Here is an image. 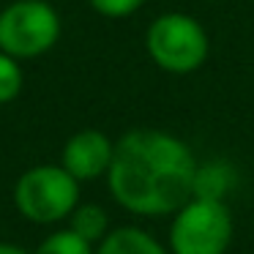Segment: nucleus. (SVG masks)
<instances>
[{"label":"nucleus","instance_id":"ddd939ff","mask_svg":"<svg viewBox=\"0 0 254 254\" xmlns=\"http://www.w3.org/2000/svg\"><path fill=\"white\" fill-rule=\"evenodd\" d=\"M0 254H28L22 246H14V243H0Z\"/></svg>","mask_w":254,"mask_h":254},{"label":"nucleus","instance_id":"39448f33","mask_svg":"<svg viewBox=\"0 0 254 254\" xmlns=\"http://www.w3.org/2000/svg\"><path fill=\"white\" fill-rule=\"evenodd\" d=\"M61 39V17L44 0H14L0 11V52L28 61L50 52Z\"/></svg>","mask_w":254,"mask_h":254},{"label":"nucleus","instance_id":"1a4fd4ad","mask_svg":"<svg viewBox=\"0 0 254 254\" xmlns=\"http://www.w3.org/2000/svg\"><path fill=\"white\" fill-rule=\"evenodd\" d=\"M68 230H74L88 243H99L110 232V216H107V210L101 205H93V202L77 205L74 213L68 216Z\"/></svg>","mask_w":254,"mask_h":254},{"label":"nucleus","instance_id":"9d476101","mask_svg":"<svg viewBox=\"0 0 254 254\" xmlns=\"http://www.w3.org/2000/svg\"><path fill=\"white\" fill-rule=\"evenodd\" d=\"M33 254H93V243H88L85 238H79L74 230L66 227V230L47 235Z\"/></svg>","mask_w":254,"mask_h":254},{"label":"nucleus","instance_id":"20e7f679","mask_svg":"<svg viewBox=\"0 0 254 254\" xmlns=\"http://www.w3.org/2000/svg\"><path fill=\"white\" fill-rule=\"evenodd\" d=\"M232 213L224 199L191 197L172 213V254H227L232 243Z\"/></svg>","mask_w":254,"mask_h":254},{"label":"nucleus","instance_id":"f257e3e1","mask_svg":"<svg viewBox=\"0 0 254 254\" xmlns=\"http://www.w3.org/2000/svg\"><path fill=\"white\" fill-rule=\"evenodd\" d=\"M197 159L181 137L131 128L115 142L107 172L110 194L137 216H170L194 197Z\"/></svg>","mask_w":254,"mask_h":254},{"label":"nucleus","instance_id":"f03ea898","mask_svg":"<svg viewBox=\"0 0 254 254\" xmlns=\"http://www.w3.org/2000/svg\"><path fill=\"white\" fill-rule=\"evenodd\" d=\"M148 55L167 74H191L205 66L210 55L208 30L199 19L183 11L161 14L145 33Z\"/></svg>","mask_w":254,"mask_h":254},{"label":"nucleus","instance_id":"423d86ee","mask_svg":"<svg viewBox=\"0 0 254 254\" xmlns=\"http://www.w3.org/2000/svg\"><path fill=\"white\" fill-rule=\"evenodd\" d=\"M112 153H115V142L99 128H82L74 137H68V142L63 145L61 164L82 181H96V178L107 175L112 164Z\"/></svg>","mask_w":254,"mask_h":254},{"label":"nucleus","instance_id":"7ed1b4c3","mask_svg":"<svg viewBox=\"0 0 254 254\" xmlns=\"http://www.w3.org/2000/svg\"><path fill=\"white\" fill-rule=\"evenodd\" d=\"M14 205L33 224H58L79 205V181L63 164L30 167L14 183Z\"/></svg>","mask_w":254,"mask_h":254},{"label":"nucleus","instance_id":"0eeeda50","mask_svg":"<svg viewBox=\"0 0 254 254\" xmlns=\"http://www.w3.org/2000/svg\"><path fill=\"white\" fill-rule=\"evenodd\" d=\"M93 254H167V249L142 227H118L99 241Z\"/></svg>","mask_w":254,"mask_h":254},{"label":"nucleus","instance_id":"f8f14e48","mask_svg":"<svg viewBox=\"0 0 254 254\" xmlns=\"http://www.w3.org/2000/svg\"><path fill=\"white\" fill-rule=\"evenodd\" d=\"M90 8L99 11L101 17L110 19H121V17H131L134 11L145 6V0H88Z\"/></svg>","mask_w":254,"mask_h":254},{"label":"nucleus","instance_id":"9b49d317","mask_svg":"<svg viewBox=\"0 0 254 254\" xmlns=\"http://www.w3.org/2000/svg\"><path fill=\"white\" fill-rule=\"evenodd\" d=\"M22 68H19L17 58L0 52V104H8L22 93Z\"/></svg>","mask_w":254,"mask_h":254},{"label":"nucleus","instance_id":"6e6552de","mask_svg":"<svg viewBox=\"0 0 254 254\" xmlns=\"http://www.w3.org/2000/svg\"><path fill=\"white\" fill-rule=\"evenodd\" d=\"M238 183L235 167L227 161H208V164H197V175H194V197L205 199H224L227 191H232Z\"/></svg>","mask_w":254,"mask_h":254}]
</instances>
